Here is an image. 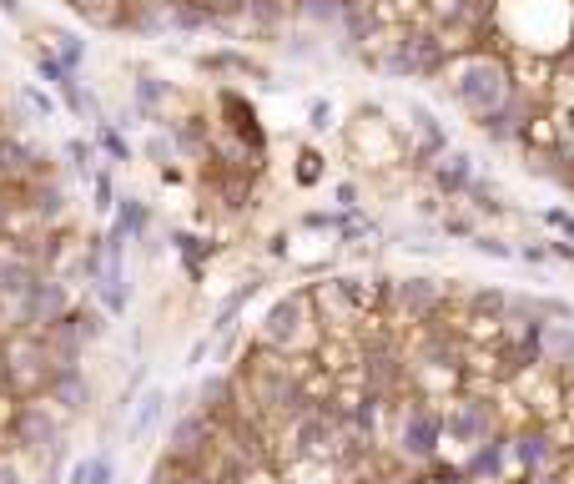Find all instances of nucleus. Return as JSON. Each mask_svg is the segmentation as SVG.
<instances>
[{"label": "nucleus", "mask_w": 574, "mask_h": 484, "mask_svg": "<svg viewBox=\"0 0 574 484\" xmlns=\"http://www.w3.org/2000/svg\"><path fill=\"white\" fill-rule=\"evenodd\" d=\"M247 21L262 31H277L287 21V0H247Z\"/></svg>", "instance_id": "obj_28"}, {"label": "nucleus", "mask_w": 574, "mask_h": 484, "mask_svg": "<svg viewBox=\"0 0 574 484\" xmlns=\"http://www.w3.org/2000/svg\"><path fill=\"white\" fill-rule=\"evenodd\" d=\"M232 389H237V379H232V374H212V379L197 389V399H202V409H212V414H217V409H227V404H232Z\"/></svg>", "instance_id": "obj_27"}, {"label": "nucleus", "mask_w": 574, "mask_h": 484, "mask_svg": "<svg viewBox=\"0 0 574 484\" xmlns=\"http://www.w3.org/2000/svg\"><path fill=\"white\" fill-rule=\"evenodd\" d=\"M298 162H303V167H298V182H303V187H313V182L323 177V157H318V152H303Z\"/></svg>", "instance_id": "obj_35"}, {"label": "nucleus", "mask_w": 574, "mask_h": 484, "mask_svg": "<svg viewBox=\"0 0 574 484\" xmlns=\"http://www.w3.org/2000/svg\"><path fill=\"white\" fill-rule=\"evenodd\" d=\"M0 11H6V16H21V0H0Z\"/></svg>", "instance_id": "obj_41"}, {"label": "nucleus", "mask_w": 574, "mask_h": 484, "mask_svg": "<svg viewBox=\"0 0 574 484\" xmlns=\"http://www.w3.org/2000/svg\"><path fill=\"white\" fill-rule=\"evenodd\" d=\"M408 132L418 137V147H413V162H418V167H428L439 152H449V132L439 127V116L428 111L423 101H408Z\"/></svg>", "instance_id": "obj_11"}, {"label": "nucleus", "mask_w": 574, "mask_h": 484, "mask_svg": "<svg viewBox=\"0 0 574 484\" xmlns=\"http://www.w3.org/2000/svg\"><path fill=\"white\" fill-rule=\"evenodd\" d=\"M212 343H217V333H207V338H197V343H192V353H187V369H202V358L212 353Z\"/></svg>", "instance_id": "obj_37"}, {"label": "nucleus", "mask_w": 574, "mask_h": 484, "mask_svg": "<svg viewBox=\"0 0 574 484\" xmlns=\"http://www.w3.org/2000/svg\"><path fill=\"white\" fill-rule=\"evenodd\" d=\"M141 152H147V157H152L157 167H167V162L177 157V142H172V132H167V137L157 132V137H147V147H141Z\"/></svg>", "instance_id": "obj_33"}, {"label": "nucleus", "mask_w": 574, "mask_h": 484, "mask_svg": "<svg viewBox=\"0 0 574 484\" xmlns=\"http://www.w3.org/2000/svg\"><path fill=\"white\" fill-rule=\"evenodd\" d=\"M509 464H514V434H489L484 444H474L469 449V459H464V479H474V484H499L504 474H509Z\"/></svg>", "instance_id": "obj_7"}, {"label": "nucleus", "mask_w": 574, "mask_h": 484, "mask_svg": "<svg viewBox=\"0 0 574 484\" xmlns=\"http://www.w3.org/2000/svg\"><path fill=\"white\" fill-rule=\"evenodd\" d=\"M157 484H217L212 474H202V469H182V464H162V474H157Z\"/></svg>", "instance_id": "obj_32"}, {"label": "nucleus", "mask_w": 574, "mask_h": 484, "mask_svg": "<svg viewBox=\"0 0 574 484\" xmlns=\"http://www.w3.org/2000/svg\"><path fill=\"white\" fill-rule=\"evenodd\" d=\"M474 127H479V137H489L494 147H509V142H519V137L529 132V101H524V91H514V96H509L499 111L479 116Z\"/></svg>", "instance_id": "obj_9"}, {"label": "nucleus", "mask_w": 574, "mask_h": 484, "mask_svg": "<svg viewBox=\"0 0 574 484\" xmlns=\"http://www.w3.org/2000/svg\"><path fill=\"white\" fill-rule=\"evenodd\" d=\"M539 217H544V222H549L559 237H574V212H564V207H549V212H539Z\"/></svg>", "instance_id": "obj_36"}, {"label": "nucleus", "mask_w": 574, "mask_h": 484, "mask_svg": "<svg viewBox=\"0 0 574 484\" xmlns=\"http://www.w3.org/2000/svg\"><path fill=\"white\" fill-rule=\"evenodd\" d=\"M469 248L484 253V258H499V263H514V258H519V248H509V242L494 237V232H474V237H469Z\"/></svg>", "instance_id": "obj_31"}, {"label": "nucleus", "mask_w": 574, "mask_h": 484, "mask_svg": "<svg viewBox=\"0 0 574 484\" xmlns=\"http://www.w3.org/2000/svg\"><path fill=\"white\" fill-rule=\"evenodd\" d=\"M554 459H559V449H554L549 429L529 424V429L514 434V464H519L524 474H544V469H554Z\"/></svg>", "instance_id": "obj_15"}, {"label": "nucleus", "mask_w": 574, "mask_h": 484, "mask_svg": "<svg viewBox=\"0 0 574 484\" xmlns=\"http://www.w3.org/2000/svg\"><path fill=\"white\" fill-rule=\"evenodd\" d=\"M444 434H449V444H459V449H474V444H484L489 434H499V409L489 404V399H449L444 404Z\"/></svg>", "instance_id": "obj_5"}, {"label": "nucleus", "mask_w": 574, "mask_h": 484, "mask_svg": "<svg viewBox=\"0 0 574 484\" xmlns=\"http://www.w3.org/2000/svg\"><path fill=\"white\" fill-rule=\"evenodd\" d=\"M474 177H479V167H474V157L464 152V147H449V152H439L434 162H428V182H434V192L439 197H469V187H474Z\"/></svg>", "instance_id": "obj_8"}, {"label": "nucleus", "mask_w": 574, "mask_h": 484, "mask_svg": "<svg viewBox=\"0 0 574 484\" xmlns=\"http://www.w3.org/2000/svg\"><path fill=\"white\" fill-rule=\"evenodd\" d=\"M96 152H101L96 142H86V137H71V142H66V167H71L76 177H86V182H91V172H96Z\"/></svg>", "instance_id": "obj_26"}, {"label": "nucleus", "mask_w": 574, "mask_h": 484, "mask_svg": "<svg viewBox=\"0 0 574 484\" xmlns=\"http://www.w3.org/2000/svg\"><path fill=\"white\" fill-rule=\"evenodd\" d=\"M167 404H172V394H167L162 384L141 389V394H136V404H131V419H126V439H131V444H147V439L162 429Z\"/></svg>", "instance_id": "obj_10"}, {"label": "nucleus", "mask_w": 574, "mask_h": 484, "mask_svg": "<svg viewBox=\"0 0 574 484\" xmlns=\"http://www.w3.org/2000/svg\"><path fill=\"white\" fill-rule=\"evenodd\" d=\"M116 202H121V197H116V187H111V172L96 167V172H91V212H96V217H111Z\"/></svg>", "instance_id": "obj_29"}, {"label": "nucleus", "mask_w": 574, "mask_h": 484, "mask_svg": "<svg viewBox=\"0 0 574 484\" xmlns=\"http://www.w3.org/2000/svg\"><path fill=\"white\" fill-rule=\"evenodd\" d=\"M21 434H26V444H31V449H61V429H56L41 409H26Z\"/></svg>", "instance_id": "obj_22"}, {"label": "nucleus", "mask_w": 574, "mask_h": 484, "mask_svg": "<svg viewBox=\"0 0 574 484\" xmlns=\"http://www.w3.org/2000/svg\"><path fill=\"white\" fill-rule=\"evenodd\" d=\"M257 288H262V278H252V283H242V288H237V293H232V298L222 303V313L212 318V328H207V333H217V338H227V333L237 328V313L247 308V298H257Z\"/></svg>", "instance_id": "obj_21"}, {"label": "nucleus", "mask_w": 574, "mask_h": 484, "mask_svg": "<svg viewBox=\"0 0 574 484\" xmlns=\"http://www.w3.org/2000/svg\"><path fill=\"white\" fill-rule=\"evenodd\" d=\"M0 484H21V464H11V459H0Z\"/></svg>", "instance_id": "obj_39"}, {"label": "nucleus", "mask_w": 574, "mask_h": 484, "mask_svg": "<svg viewBox=\"0 0 574 484\" xmlns=\"http://www.w3.org/2000/svg\"><path fill=\"white\" fill-rule=\"evenodd\" d=\"M282 484H328V479H282Z\"/></svg>", "instance_id": "obj_42"}, {"label": "nucleus", "mask_w": 574, "mask_h": 484, "mask_svg": "<svg viewBox=\"0 0 574 484\" xmlns=\"http://www.w3.org/2000/svg\"><path fill=\"white\" fill-rule=\"evenodd\" d=\"M383 303L393 313H403V318H434L444 308V283H434V278H398V283L383 288Z\"/></svg>", "instance_id": "obj_6"}, {"label": "nucleus", "mask_w": 574, "mask_h": 484, "mask_svg": "<svg viewBox=\"0 0 574 484\" xmlns=\"http://www.w3.org/2000/svg\"><path fill=\"white\" fill-rule=\"evenodd\" d=\"M217 106L232 116V121H227V127H232V137H237L242 147H252V157H262L267 137H262V127H257V111H252V106H247L237 91H222V96H217Z\"/></svg>", "instance_id": "obj_17"}, {"label": "nucleus", "mask_w": 574, "mask_h": 484, "mask_svg": "<svg viewBox=\"0 0 574 484\" xmlns=\"http://www.w3.org/2000/svg\"><path fill=\"white\" fill-rule=\"evenodd\" d=\"M318 338V313H313V288H298V293H287L267 308L262 318V333L257 343L262 348H277V353H298L303 343Z\"/></svg>", "instance_id": "obj_3"}, {"label": "nucleus", "mask_w": 574, "mask_h": 484, "mask_svg": "<svg viewBox=\"0 0 574 484\" xmlns=\"http://www.w3.org/2000/svg\"><path fill=\"white\" fill-rule=\"evenodd\" d=\"M167 132H172V142H177V152H182V157H192V162H207V152H212V132H207V121H202V116H182V121H167Z\"/></svg>", "instance_id": "obj_18"}, {"label": "nucleus", "mask_w": 574, "mask_h": 484, "mask_svg": "<svg viewBox=\"0 0 574 484\" xmlns=\"http://www.w3.org/2000/svg\"><path fill=\"white\" fill-rule=\"evenodd\" d=\"M524 484H564V479H559V474H554V469H544V474H529V479H524Z\"/></svg>", "instance_id": "obj_40"}, {"label": "nucleus", "mask_w": 574, "mask_h": 484, "mask_svg": "<svg viewBox=\"0 0 574 484\" xmlns=\"http://www.w3.org/2000/svg\"><path fill=\"white\" fill-rule=\"evenodd\" d=\"M444 86H449L454 106L469 111L474 121L489 116V111H499V106L519 91L509 61H504L499 51H484V46H479V51H459V56H449V66H444Z\"/></svg>", "instance_id": "obj_1"}, {"label": "nucleus", "mask_w": 574, "mask_h": 484, "mask_svg": "<svg viewBox=\"0 0 574 484\" xmlns=\"http://www.w3.org/2000/svg\"><path fill=\"white\" fill-rule=\"evenodd\" d=\"M46 46H51V51H56V56L71 66V71H81V66H86V41H81L76 31H61V26H51V31H46Z\"/></svg>", "instance_id": "obj_23"}, {"label": "nucleus", "mask_w": 574, "mask_h": 484, "mask_svg": "<svg viewBox=\"0 0 574 484\" xmlns=\"http://www.w3.org/2000/svg\"><path fill=\"white\" fill-rule=\"evenodd\" d=\"M71 313H76V293H71V283H66L61 273H41V278L31 283V293L16 303V318H21V328H31V333H46V328L66 323Z\"/></svg>", "instance_id": "obj_4"}, {"label": "nucleus", "mask_w": 574, "mask_h": 484, "mask_svg": "<svg viewBox=\"0 0 574 484\" xmlns=\"http://www.w3.org/2000/svg\"><path fill=\"white\" fill-rule=\"evenodd\" d=\"M91 132H96V147H101L111 162H131V157H136V152H131V142L121 137V121H96Z\"/></svg>", "instance_id": "obj_24"}, {"label": "nucleus", "mask_w": 574, "mask_h": 484, "mask_svg": "<svg viewBox=\"0 0 574 484\" xmlns=\"http://www.w3.org/2000/svg\"><path fill=\"white\" fill-rule=\"evenodd\" d=\"M308 127H313V132H328V127H333V101H323V96L313 101V111H308Z\"/></svg>", "instance_id": "obj_34"}, {"label": "nucleus", "mask_w": 574, "mask_h": 484, "mask_svg": "<svg viewBox=\"0 0 574 484\" xmlns=\"http://www.w3.org/2000/svg\"><path fill=\"white\" fill-rule=\"evenodd\" d=\"M287 51H293V56H303V61H308V56H313L318 46H313V36H303V31H298V36H293V46H287Z\"/></svg>", "instance_id": "obj_38"}, {"label": "nucleus", "mask_w": 574, "mask_h": 484, "mask_svg": "<svg viewBox=\"0 0 574 484\" xmlns=\"http://www.w3.org/2000/svg\"><path fill=\"white\" fill-rule=\"evenodd\" d=\"M147 222H152V207L141 197H121L116 212H111V227H106V248L126 253V242H141L147 237Z\"/></svg>", "instance_id": "obj_12"}, {"label": "nucleus", "mask_w": 574, "mask_h": 484, "mask_svg": "<svg viewBox=\"0 0 574 484\" xmlns=\"http://www.w3.org/2000/svg\"><path fill=\"white\" fill-rule=\"evenodd\" d=\"M31 212L41 217V222H61L66 212H71V192L51 177V182H41L36 177V187H31Z\"/></svg>", "instance_id": "obj_19"}, {"label": "nucleus", "mask_w": 574, "mask_h": 484, "mask_svg": "<svg viewBox=\"0 0 574 484\" xmlns=\"http://www.w3.org/2000/svg\"><path fill=\"white\" fill-rule=\"evenodd\" d=\"M71 318H76V328H81V338H86V343H101V338H106V328H111V313H106L101 303H76V313H71Z\"/></svg>", "instance_id": "obj_25"}, {"label": "nucleus", "mask_w": 574, "mask_h": 484, "mask_svg": "<svg viewBox=\"0 0 574 484\" xmlns=\"http://www.w3.org/2000/svg\"><path fill=\"white\" fill-rule=\"evenodd\" d=\"M393 444H398V454H403L408 464H434V459L444 454V444H449V434H444V404H434V399H408V404L398 409Z\"/></svg>", "instance_id": "obj_2"}, {"label": "nucleus", "mask_w": 574, "mask_h": 484, "mask_svg": "<svg viewBox=\"0 0 574 484\" xmlns=\"http://www.w3.org/2000/svg\"><path fill=\"white\" fill-rule=\"evenodd\" d=\"M46 394H51V399H56L66 414L91 409V379H86V369H81V363H56V374H51Z\"/></svg>", "instance_id": "obj_13"}, {"label": "nucleus", "mask_w": 574, "mask_h": 484, "mask_svg": "<svg viewBox=\"0 0 574 484\" xmlns=\"http://www.w3.org/2000/svg\"><path fill=\"white\" fill-rule=\"evenodd\" d=\"M131 111L141 116V121H152V127H167V101H172V86L167 81H157L152 71H136V81H131Z\"/></svg>", "instance_id": "obj_16"}, {"label": "nucleus", "mask_w": 574, "mask_h": 484, "mask_svg": "<svg viewBox=\"0 0 574 484\" xmlns=\"http://www.w3.org/2000/svg\"><path fill=\"white\" fill-rule=\"evenodd\" d=\"M71 484H116V459L111 449H91L86 459L71 464Z\"/></svg>", "instance_id": "obj_20"}, {"label": "nucleus", "mask_w": 574, "mask_h": 484, "mask_svg": "<svg viewBox=\"0 0 574 484\" xmlns=\"http://www.w3.org/2000/svg\"><path fill=\"white\" fill-rule=\"evenodd\" d=\"M212 409H197V414H182L177 419V429H172V464H187V459H197L202 449H207V439H212Z\"/></svg>", "instance_id": "obj_14"}, {"label": "nucleus", "mask_w": 574, "mask_h": 484, "mask_svg": "<svg viewBox=\"0 0 574 484\" xmlns=\"http://www.w3.org/2000/svg\"><path fill=\"white\" fill-rule=\"evenodd\" d=\"M21 101H26V111H31L36 121H56V116H61L56 96H46V91H41V86H31V81L21 86Z\"/></svg>", "instance_id": "obj_30"}]
</instances>
